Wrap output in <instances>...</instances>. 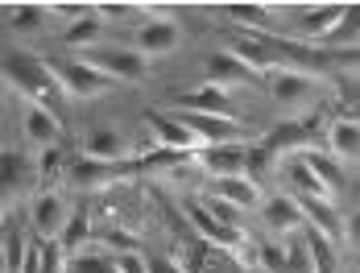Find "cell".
Masks as SVG:
<instances>
[{
	"instance_id": "obj_1",
	"label": "cell",
	"mask_w": 360,
	"mask_h": 273,
	"mask_svg": "<svg viewBox=\"0 0 360 273\" xmlns=\"http://www.w3.org/2000/svg\"><path fill=\"white\" fill-rule=\"evenodd\" d=\"M4 79H8L13 91L30 96V103H50L54 91H63L50 63H37L30 54H4Z\"/></svg>"
},
{
	"instance_id": "obj_2",
	"label": "cell",
	"mask_w": 360,
	"mask_h": 273,
	"mask_svg": "<svg viewBox=\"0 0 360 273\" xmlns=\"http://www.w3.org/2000/svg\"><path fill=\"white\" fill-rule=\"evenodd\" d=\"M50 70H54L58 87H63L71 100H100L112 83H116V79H108L100 67H91L87 58H54Z\"/></svg>"
},
{
	"instance_id": "obj_3",
	"label": "cell",
	"mask_w": 360,
	"mask_h": 273,
	"mask_svg": "<svg viewBox=\"0 0 360 273\" xmlns=\"http://www.w3.org/2000/svg\"><path fill=\"white\" fill-rule=\"evenodd\" d=\"M71 211L75 207L67 203L63 191H37L34 199H30V232L37 240H46V244L63 240L67 224H71Z\"/></svg>"
},
{
	"instance_id": "obj_4",
	"label": "cell",
	"mask_w": 360,
	"mask_h": 273,
	"mask_svg": "<svg viewBox=\"0 0 360 273\" xmlns=\"http://www.w3.org/2000/svg\"><path fill=\"white\" fill-rule=\"evenodd\" d=\"M265 87H269V96L274 103H282V108H302V103H311L319 96V87H323V79L319 75H311V70H298V67H278L265 75Z\"/></svg>"
},
{
	"instance_id": "obj_5",
	"label": "cell",
	"mask_w": 360,
	"mask_h": 273,
	"mask_svg": "<svg viewBox=\"0 0 360 273\" xmlns=\"http://www.w3.org/2000/svg\"><path fill=\"white\" fill-rule=\"evenodd\" d=\"M145 125L153 129V149H166V153H179V158H199L203 153V141L191 133L174 112H145Z\"/></svg>"
},
{
	"instance_id": "obj_6",
	"label": "cell",
	"mask_w": 360,
	"mask_h": 273,
	"mask_svg": "<svg viewBox=\"0 0 360 273\" xmlns=\"http://www.w3.org/2000/svg\"><path fill=\"white\" fill-rule=\"evenodd\" d=\"M83 58H87L91 67H100L108 79H116V83H137L145 75V54L133 50V46H96V50H87Z\"/></svg>"
},
{
	"instance_id": "obj_7",
	"label": "cell",
	"mask_w": 360,
	"mask_h": 273,
	"mask_svg": "<svg viewBox=\"0 0 360 273\" xmlns=\"http://www.w3.org/2000/svg\"><path fill=\"white\" fill-rule=\"evenodd\" d=\"M282 174H286V182L294 186L298 199H323V203L335 199V186L319 174V166L311 162V153H294V158H286V162H282Z\"/></svg>"
},
{
	"instance_id": "obj_8",
	"label": "cell",
	"mask_w": 360,
	"mask_h": 273,
	"mask_svg": "<svg viewBox=\"0 0 360 273\" xmlns=\"http://www.w3.org/2000/svg\"><path fill=\"white\" fill-rule=\"evenodd\" d=\"M133 170H137L133 162H96V158H79V162H71V182L83 186V191H104V186L124 182Z\"/></svg>"
},
{
	"instance_id": "obj_9",
	"label": "cell",
	"mask_w": 360,
	"mask_h": 273,
	"mask_svg": "<svg viewBox=\"0 0 360 273\" xmlns=\"http://www.w3.org/2000/svg\"><path fill=\"white\" fill-rule=\"evenodd\" d=\"M174 116H179L182 125H186L191 133L203 141V149H212V145H236V141H245V133L236 129V120H224V116H203V112H182V108H174Z\"/></svg>"
},
{
	"instance_id": "obj_10",
	"label": "cell",
	"mask_w": 360,
	"mask_h": 273,
	"mask_svg": "<svg viewBox=\"0 0 360 273\" xmlns=\"http://www.w3.org/2000/svg\"><path fill=\"white\" fill-rule=\"evenodd\" d=\"M252 153L257 149H249L245 141H236V145H212V149H203L195 162L212 174V178H232V174H249Z\"/></svg>"
},
{
	"instance_id": "obj_11",
	"label": "cell",
	"mask_w": 360,
	"mask_h": 273,
	"mask_svg": "<svg viewBox=\"0 0 360 273\" xmlns=\"http://www.w3.org/2000/svg\"><path fill=\"white\" fill-rule=\"evenodd\" d=\"M21 133L34 149H54L63 141V125L54 116L50 103H25V116H21Z\"/></svg>"
},
{
	"instance_id": "obj_12",
	"label": "cell",
	"mask_w": 360,
	"mask_h": 273,
	"mask_svg": "<svg viewBox=\"0 0 360 273\" xmlns=\"http://www.w3.org/2000/svg\"><path fill=\"white\" fill-rule=\"evenodd\" d=\"M261 224L274 236H290V232H302L307 228V215H302V203L294 195H269L261 203Z\"/></svg>"
},
{
	"instance_id": "obj_13",
	"label": "cell",
	"mask_w": 360,
	"mask_h": 273,
	"mask_svg": "<svg viewBox=\"0 0 360 273\" xmlns=\"http://www.w3.org/2000/svg\"><path fill=\"white\" fill-rule=\"evenodd\" d=\"M344 8H348V4H307V8H294V13H298V17H294V30L302 37H311V42H327V37L340 30Z\"/></svg>"
},
{
	"instance_id": "obj_14",
	"label": "cell",
	"mask_w": 360,
	"mask_h": 273,
	"mask_svg": "<svg viewBox=\"0 0 360 273\" xmlns=\"http://www.w3.org/2000/svg\"><path fill=\"white\" fill-rule=\"evenodd\" d=\"M207 195H216V199H224V203H232L236 211H261V203H265V195H261V186H257L252 174L212 178V191H207Z\"/></svg>"
},
{
	"instance_id": "obj_15",
	"label": "cell",
	"mask_w": 360,
	"mask_h": 273,
	"mask_svg": "<svg viewBox=\"0 0 360 273\" xmlns=\"http://www.w3.org/2000/svg\"><path fill=\"white\" fill-rule=\"evenodd\" d=\"M203 75H207V83H216V87H240V83H257L261 75L245 63V58H236L232 50H216L207 63H203Z\"/></svg>"
},
{
	"instance_id": "obj_16",
	"label": "cell",
	"mask_w": 360,
	"mask_h": 273,
	"mask_svg": "<svg viewBox=\"0 0 360 273\" xmlns=\"http://www.w3.org/2000/svg\"><path fill=\"white\" fill-rule=\"evenodd\" d=\"M327 153L340 166H360V120L356 116H335L327 125Z\"/></svg>"
},
{
	"instance_id": "obj_17",
	"label": "cell",
	"mask_w": 360,
	"mask_h": 273,
	"mask_svg": "<svg viewBox=\"0 0 360 273\" xmlns=\"http://www.w3.org/2000/svg\"><path fill=\"white\" fill-rule=\"evenodd\" d=\"M4 207L13 203L21 191H30L37 182V162H30V153H21V149H4Z\"/></svg>"
},
{
	"instance_id": "obj_18",
	"label": "cell",
	"mask_w": 360,
	"mask_h": 273,
	"mask_svg": "<svg viewBox=\"0 0 360 273\" xmlns=\"http://www.w3.org/2000/svg\"><path fill=\"white\" fill-rule=\"evenodd\" d=\"M179 42H182L179 25L166 21V17H158V21H145L141 30H137L133 50H141L145 58H149V54H170V50H179Z\"/></svg>"
},
{
	"instance_id": "obj_19",
	"label": "cell",
	"mask_w": 360,
	"mask_h": 273,
	"mask_svg": "<svg viewBox=\"0 0 360 273\" xmlns=\"http://www.w3.org/2000/svg\"><path fill=\"white\" fill-rule=\"evenodd\" d=\"M179 108L182 112H203V116H224V120H232V100H228V91L216 87V83H199L195 91L179 96Z\"/></svg>"
},
{
	"instance_id": "obj_20",
	"label": "cell",
	"mask_w": 360,
	"mask_h": 273,
	"mask_svg": "<svg viewBox=\"0 0 360 273\" xmlns=\"http://www.w3.org/2000/svg\"><path fill=\"white\" fill-rule=\"evenodd\" d=\"M83 158H96V162H129L133 158V145H129V136L116 133V129H96V133H87V141H83Z\"/></svg>"
},
{
	"instance_id": "obj_21",
	"label": "cell",
	"mask_w": 360,
	"mask_h": 273,
	"mask_svg": "<svg viewBox=\"0 0 360 273\" xmlns=\"http://www.w3.org/2000/svg\"><path fill=\"white\" fill-rule=\"evenodd\" d=\"M307 141H311V129H307L302 120H286L282 129H274V133L265 136V145H261V149H265V153H274V158H282V153H290V158H294V153L311 149Z\"/></svg>"
},
{
	"instance_id": "obj_22",
	"label": "cell",
	"mask_w": 360,
	"mask_h": 273,
	"mask_svg": "<svg viewBox=\"0 0 360 273\" xmlns=\"http://www.w3.org/2000/svg\"><path fill=\"white\" fill-rule=\"evenodd\" d=\"M46 21H50V4H4V25L13 34L46 30Z\"/></svg>"
},
{
	"instance_id": "obj_23",
	"label": "cell",
	"mask_w": 360,
	"mask_h": 273,
	"mask_svg": "<svg viewBox=\"0 0 360 273\" xmlns=\"http://www.w3.org/2000/svg\"><path fill=\"white\" fill-rule=\"evenodd\" d=\"M96 240V228H91V211L87 207H75L71 211V224H67V232H63V248H67V257H79V248H87Z\"/></svg>"
},
{
	"instance_id": "obj_24",
	"label": "cell",
	"mask_w": 360,
	"mask_h": 273,
	"mask_svg": "<svg viewBox=\"0 0 360 273\" xmlns=\"http://www.w3.org/2000/svg\"><path fill=\"white\" fill-rule=\"evenodd\" d=\"M63 174H71V162H67V153L58 145L37 153V182H41V191H58Z\"/></svg>"
},
{
	"instance_id": "obj_25",
	"label": "cell",
	"mask_w": 360,
	"mask_h": 273,
	"mask_svg": "<svg viewBox=\"0 0 360 273\" xmlns=\"http://www.w3.org/2000/svg\"><path fill=\"white\" fill-rule=\"evenodd\" d=\"M63 42L67 46H79V50H96V46H104V21H100V13L96 17H83V21H75L63 30Z\"/></svg>"
},
{
	"instance_id": "obj_26",
	"label": "cell",
	"mask_w": 360,
	"mask_h": 273,
	"mask_svg": "<svg viewBox=\"0 0 360 273\" xmlns=\"http://www.w3.org/2000/svg\"><path fill=\"white\" fill-rule=\"evenodd\" d=\"M216 13L228 17V21H236V25H245V30H265L269 17H274L269 4H219Z\"/></svg>"
},
{
	"instance_id": "obj_27",
	"label": "cell",
	"mask_w": 360,
	"mask_h": 273,
	"mask_svg": "<svg viewBox=\"0 0 360 273\" xmlns=\"http://www.w3.org/2000/svg\"><path fill=\"white\" fill-rule=\"evenodd\" d=\"M30 244L34 240H25L21 228H13V224H4V273H21L25 269V257H30Z\"/></svg>"
},
{
	"instance_id": "obj_28",
	"label": "cell",
	"mask_w": 360,
	"mask_h": 273,
	"mask_svg": "<svg viewBox=\"0 0 360 273\" xmlns=\"http://www.w3.org/2000/svg\"><path fill=\"white\" fill-rule=\"evenodd\" d=\"M294 199H298V195H294ZM298 203H302V215L311 220V228H315L319 236H327V240L340 236V224H335L331 203H323V199H298Z\"/></svg>"
},
{
	"instance_id": "obj_29",
	"label": "cell",
	"mask_w": 360,
	"mask_h": 273,
	"mask_svg": "<svg viewBox=\"0 0 360 273\" xmlns=\"http://www.w3.org/2000/svg\"><path fill=\"white\" fill-rule=\"evenodd\" d=\"M327 46H360V4L344 8V21H340L335 34L327 37Z\"/></svg>"
},
{
	"instance_id": "obj_30",
	"label": "cell",
	"mask_w": 360,
	"mask_h": 273,
	"mask_svg": "<svg viewBox=\"0 0 360 273\" xmlns=\"http://www.w3.org/2000/svg\"><path fill=\"white\" fill-rule=\"evenodd\" d=\"M257 265L265 273H290V248L286 244H261L257 248Z\"/></svg>"
},
{
	"instance_id": "obj_31",
	"label": "cell",
	"mask_w": 360,
	"mask_h": 273,
	"mask_svg": "<svg viewBox=\"0 0 360 273\" xmlns=\"http://www.w3.org/2000/svg\"><path fill=\"white\" fill-rule=\"evenodd\" d=\"M96 13H100V21H141L149 17V8L145 4H96Z\"/></svg>"
},
{
	"instance_id": "obj_32",
	"label": "cell",
	"mask_w": 360,
	"mask_h": 273,
	"mask_svg": "<svg viewBox=\"0 0 360 273\" xmlns=\"http://www.w3.org/2000/svg\"><path fill=\"white\" fill-rule=\"evenodd\" d=\"M286 248H290V273H319V261H315V253H311L307 236L294 240V244H286Z\"/></svg>"
},
{
	"instance_id": "obj_33",
	"label": "cell",
	"mask_w": 360,
	"mask_h": 273,
	"mask_svg": "<svg viewBox=\"0 0 360 273\" xmlns=\"http://www.w3.org/2000/svg\"><path fill=\"white\" fill-rule=\"evenodd\" d=\"M37 273H71V257H67V248H63L58 240H54V244H46Z\"/></svg>"
},
{
	"instance_id": "obj_34",
	"label": "cell",
	"mask_w": 360,
	"mask_h": 273,
	"mask_svg": "<svg viewBox=\"0 0 360 273\" xmlns=\"http://www.w3.org/2000/svg\"><path fill=\"white\" fill-rule=\"evenodd\" d=\"M112 261H116V273H153V265L145 261L137 248L133 253H112Z\"/></svg>"
},
{
	"instance_id": "obj_35",
	"label": "cell",
	"mask_w": 360,
	"mask_h": 273,
	"mask_svg": "<svg viewBox=\"0 0 360 273\" xmlns=\"http://www.w3.org/2000/svg\"><path fill=\"white\" fill-rule=\"evenodd\" d=\"M344 236H348V244L360 253V211H352V215H348V224H344Z\"/></svg>"
},
{
	"instance_id": "obj_36",
	"label": "cell",
	"mask_w": 360,
	"mask_h": 273,
	"mask_svg": "<svg viewBox=\"0 0 360 273\" xmlns=\"http://www.w3.org/2000/svg\"><path fill=\"white\" fill-rule=\"evenodd\" d=\"M149 265H153V273H186L182 269V261H166V257H153Z\"/></svg>"
}]
</instances>
